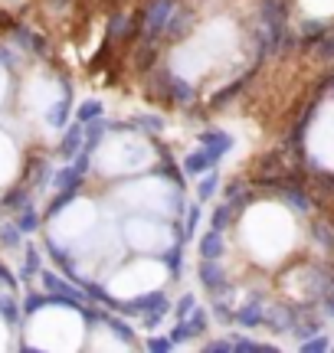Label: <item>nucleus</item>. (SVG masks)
<instances>
[{
	"mask_svg": "<svg viewBox=\"0 0 334 353\" xmlns=\"http://www.w3.org/2000/svg\"><path fill=\"white\" fill-rule=\"evenodd\" d=\"M95 118H102V101L92 99V101H82L76 112V121H82V125H89V121H95Z\"/></svg>",
	"mask_w": 334,
	"mask_h": 353,
	"instance_id": "19",
	"label": "nucleus"
},
{
	"mask_svg": "<svg viewBox=\"0 0 334 353\" xmlns=\"http://www.w3.org/2000/svg\"><path fill=\"white\" fill-rule=\"evenodd\" d=\"M102 324H108V327L115 330V337H121L125 343H135V330H131L128 324H121V321H118V311L115 314H102Z\"/></svg>",
	"mask_w": 334,
	"mask_h": 353,
	"instance_id": "20",
	"label": "nucleus"
},
{
	"mask_svg": "<svg viewBox=\"0 0 334 353\" xmlns=\"http://www.w3.org/2000/svg\"><path fill=\"white\" fill-rule=\"evenodd\" d=\"M200 144H206V148H213V151L223 157V154L233 148V138L226 134V131H219V128H206V131H200Z\"/></svg>",
	"mask_w": 334,
	"mask_h": 353,
	"instance_id": "12",
	"label": "nucleus"
},
{
	"mask_svg": "<svg viewBox=\"0 0 334 353\" xmlns=\"http://www.w3.org/2000/svg\"><path fill=\"white\" fill-rule=\"evenodd\" d=\"M223 157H219L213 148H206V144H200V151H190L187 157H184V174L190 176H204L206 170H213V167L219 164Z\"/></svg>",
	"mask_w": 334,
	"mask_h": 353,
	"instance_id": "7",
	"label": "nucleus"
},
{
	"mask_svg": "<svg viewBox=\"0 0 334 353\" xmlns=\"http://www.w3.org/2000/svg\"><path fill=\"white\" fill-rule=\"evenodd\" d=\"M72 196H76V187H66L63 193H59V196H56V200H52V206H50V210H46V213H50V216L63 213L66 206H69V203H72Z\"/></svg>",
	"mask_w": 334,
	"mask_h": 353,
	"instance_id": "24",
	"label": "nucleus"
},
{
	"mask_svg": "<svg viewBox=\"0 0 334 353\" xmlns=\"http://www.w3.org/2000/svg\"><path fill=\"white\" fill-rule=\"evenodd\" d=\"M20 226H23V232H30V229L37 226V216H33V213H26V216H23V223H20Z\"/></svg>",
	"mask_w": 334,
	"mask_h": 353,
	"instance_id": "29",
	"label": "nucleus"
},
{
	"mask_svg": "<svg viewBox=\"0 0 334 353\" xmlns=\"http://www.w3.org/2000/svg\"><path fill=\"white\" fill-rule=\"evenodd\" d=\"M193 26H197V13L190 10V7H174V13H170V20H167V30H164V37L170 39H184L187 33H190Z\"/></svg>",
	"mask_w": 334,
	"mask_h": 353,
	"instance_id": "9",
	"label": "nucleus"
},
{
	"mask_svg": "<svg viewBox=\"0 0 334 353\" xmlns=\"http://www.w3.org/2000/svg\"><path fill=\"white\" fill-rule=\"evenodd\" d=\"M324 314L328 317H334V288L324 294Z\"/></svg>",
	"mask_w": 334,
	"mask_h": 353,
	"instance_id": "28",
	"label": "nucleus"
},
{
	"mask_svg": "<svg viewBox=\"0 0 334 353\" xmlns=\"http://www.w3.org/2000/svg\"><path fill=\"white\" fill-rule=\"evenodd\" d=\"M322 85H324V88H331V92H334V69H331V72H328V76H324V82H322Z\"/></svg>",
	"mask_w": 334,
	"mask_h": 353,
	"instance_id": "30",
	"label": "nucleus"
},
{
	"mask_svg": "<svg viewBox=\"0 0 334 353\" xmlns=\"http://www.w3.org/2000/svg\"><path fill=\"white\" fill-rule=\"evenodd\" d=\"M69 108H72V95H63V99H59L50 112H46V121H50L52 128H63L66 118H69Z\"/></svg>",
	"mask_w": 334,
	"mask_h": 353,
	"instance_id": "16",
	"label": "nucleus"
},
{
	"mask_svg": "<svg viewBox=\"0 0 334 353\" xmlns=\"http://www.w3.org/2000/svg\"><path fill=\"white\" fill-rule=\"evenodd\" d=\"M298 350H302V353H324V350H331V337L318 330V334H311V337H305Z\"/></svg>",
	"mask_w": 334,
	"mask_h": 353,
	"instance_id": "18",
	"label": "nucleus"
},
{
	"mask_svg": "<svg viewBox=\"0 0 334 353\" xmlns=\"http://www.w3.org/2000/svg\"><path fill=\"white\" fill-rule=\"evenodd\" d=\"M131 131H141L148 138H157V134H164V118H157V114H138L131 121Z\"/></svg>",
	"mask_w": 334,
	"mask_h": 353,
	"instance_id": "13",
	"label": "nucleus"
},
{
	"mask_svg": "<svg viewBox=\"0 0 334 353\" xmlns=\"http://www.w3.org/2000/svg\"><path fill=\"white\" fill-rule=\"evenodd\" d=\"M118 314H128V317H148V314H167L170 311V301H167L164 291H151V294H141V298H128V301H118L115 304Z\"/></svg>",
	"mask_w": 334,
	"mask_h": 353,
	"instance_id": "4",
	"label": "nucleus"
},
{
	"mask_svg": "<svg viewBox=\"0 0 334 353\" xmlns=\"http://www.w3.org/2000/svg\"><path fill=\"white\" fill-rule=\"evenodd\" d=\"M233 321L246 330L266 327V324H269V307H262V301H249V304H243L239 311H233Z\"/></svg>",
	"mask_w": 334,
	"mask_h": 353,
	"instance_id": "8",
	"label": "nucleus"
},
{
	"mask_svg": "<svg viewBox=\"0 0 334 353\" xmlns=\"http://www.w3.org/2000/svg\"><path fill=\"white\" fill-rule=\"evenodd\" d=\"M217 190H219V170L213 167V170H206L204 180L197 183V200H200V203L213 200V196H217Z\"/></svg>",
	"mask_w": 334,
	"mask_h": 353,
	"instance_id": "14",
	"label": "nucleus"
},
{
	"mask_svg": "<svg viewBox=\"0 0 334 353\" xmlns=\"http://www.w3.org/2000/svg\"><path fill=\"white\" fill-rule=\"evenodd\" d=\"M161 262L167 265V272H170L174 278L184 275V242L177 239V245H170V249H167V252L161 255Z\"/></svg>",
	"mask_w": 334,
	"mask_h": 353,
	"instance_id": "15",
	"label": "nucleus"
},
{
	"mask_svg": "<svg viewBox=\"0 0 334 353\" xmlns=\"http://www.w3.org/2000/svg\"><path fill=\"white\" fill-rule=\"evenodd\" d=\"M197 249H200V259H223L226 255V242H223V232L219 229H206L200 242H197Z\"/></svg>",
	"mask_w": 334,
	"mask_h": 353,
	"instance_id": "10",
	"label": "nucleus"
},
{
	"mask_svg": "<svg viewBox=\"0 0 334 353\" xmlns=\"http://www.w3.org/2000/svg\"><path fill=\"white\" fill-rule=\"evenodd\" d=\"M148 76H151L148 79V92H151L157 101H167V105H174V108H177V105L180 108H190L193 101H197V92H193L190 82L174 76L164 65H155Z\"/></svg>",
	"mask_w": 334,
	"mask_h": 353,
	"instance_id": "2",
	"label": "nucleus"
},
{
	"mask_svg": "<svg viewBox=\"0 0 334 353\" xmlns=\"http://www.w3.org/2000/svg\"><path fill=\"white\" fill-rule=\"evenodd\" d=\"M200 285H204L213 298L230 291V275H226V268L219 265V259H200Z\"/></svg>",
	"mask_w": 334,
	"mask_h": 353,
	"instance_id": "5",
	"label": "nucleus"
},
{
	"mask_svg": "<svg viewBox=\"0 0 334 353\" xmlns=\"http://www.w3.org/2000/svg\"><path fill=\"white\" fill-rule=\"evenodd\" d=\"M197 226H200V206H190L187 210V223L180 229V242H190L197 236Z\"/></svg>",
	"mask_w": 334,
	"mask_h": 353,
	"instance_id": "22",
	"label": "nucleus"
},
{
	"mask_svg": "<svg viewBox=\"0 0 334 353\" xmlns=\"http://www.w3.org/2000/svg\"><path fill=\"white\" fill-rule=\"evenodd\" d=\"M233 219H236V210H233L230 203H219V206H217V213H213V229H219V232H226Z\"/></svg>",
	"mask_w": 334,
	"mask_h": 353,
	"instance_id": "21",
	"label": "nucleus"
},
{
	"mask_svg": "<svg viewBox=\"0 0 334 353\" xmlns=\"http://www.w3.org/2000/svg\"><path fill=\"white\" fill-rule=\"evenodd\" d=\"M174 7H177V0H148L144 3V23H141L138 43H157V39L164 37L167 20H170Z\"/></svg>",
	"mask_w": 334,
	"mask_h": 353,
	"instance_id": "3",
	"label": "nucleus"
},
{
	"mask_svg": "<svg viewBox=\"0 0 334 353\" xmlns=\"http://www.w3.org/2000/svg\"><path fill=\"white\" fill-rule=\"evenodd\" d=\"M230 341H233V353H275V347L259 343L253 337H230Z\"/></svg>",
	"mask_w": 334,
	"mask_h": 353,
	"instance_id": "17",
	"label": "nucleus"
},
{
	"mask_svg": "<svg viewBox=\"0 0 334 353\" xmlns=\"http://www.w3.org/2000/svg\"><path fill=\"white\" fill-rule=\"evenodd\" d=\"M193 307H197V298H193V294H180L177 307H174V314H177V321H184V317L190 314Z\"/></svg>",
	"mask_w": 334,
	"mask_h": 353,
	"instance_id": "26",
	"label": "nucleus"
},
{
	"mask_svg": "<svg viewBox=\"0 0 334 353\" xmlns=\"http://www.w3.org/2000/svg\"><path fill=\"white\" fill-rule=\"evenodd\" d=\"M259 65H262V63H253V65H249V69L243 72V76L236 79V82H230L226 88H219L217 95H213V101H210V112H219V108H226V105H230V101L236 99V95H239V92H243V88L253 82V79H256Z\"/></svg>",
	"mask_w": 334,
	"mask_h": 353,
	"instance_id": "6",
	"label": "nucleus"
},
{
	"mask_svg": "<svg viewBox=\"0 0 334 353\" xmlns=\"http://www.w3.org/2000/svg\"><path fill=\"white\" fill-rule=\"evenodd\" d=\"M82 144H86V125L82 121H76V125L66 131V138H63V157H76L79 151H82Z\"/></svg>",
	"mask_w": 334,
	"mask_h": 353,
	"instance_id": "11",
	"label": "nucleus"
},
{
	"mask_svg": "<svg viewBox=\"0 0 334 353\" xmlns=\"http://www.w3.org/2000/svg\"><path fill=\"white\" fill-rule=\"evenodd\" d=\"M144 350L148 353H167V350H174V341H170V334H167V337H148Z\"/></svg>",
	"mask_w": 334,
	"mask_h": 353,
	"instance_id": "25",
	"label": "nucleus"
},
{
	"mask_svg": "<svg viewBox=\"0 0 334 353\" xmlns=\"http://www.w3.org/2000/svg\"><path fill=\"white\" fill-rule=\"evenodd\" d=\"M157 174H164L170 183H177V190H184L187 187V180H184V174H180L177 167L170 164V154H164V167H157Z\"/></svg>",
	"mask_w": 334,
	"mask_h": 353,
	"instance_id": "23",
	"label": "nucleus"
},
{
	"mask_svg": "<svg viewBox=\"0 0 334 353\" xmlns=\"http://www.w3.org/2000/svg\"><path fill=\"white\" fill-rule=\"evenodd\" d=\"M256 17H259V26H262L272 39V56L295 46V33H292V26H288V3H285V0H259Z\"/></svg>",
	"mask_w": 334,
	"mask_h": 353,
	"instance_id": "1",
	"label": "nucleus"
},
{
	"mask_svg": "<svg viewBox=\"0 0 334 353\" xmlns=\"http://www.w3.org/2000/svg\"><path fill=\"white\" fill-rule=\"evenodd\" d=\"M206 353H233V341H210L204 343Z\"/></svg>",
	"mask_w": 334,
	"mask_h": 353,
	"instance_id": "27",
	"label": "nucleus"
}]
</instances>
